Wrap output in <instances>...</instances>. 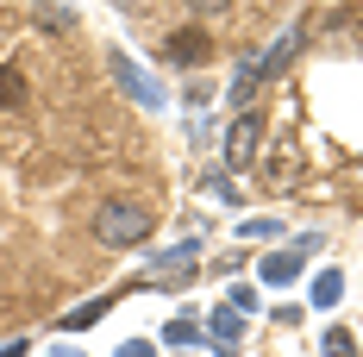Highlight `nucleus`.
Instances as JSON below:
<instances>
[{
  "mask_svg": "<svg viewBox=\"0 0 363 357\" xmlns=\"http://www.w3.org/2000/svg\"><path fill=\"white\" fill-rule=\"evenodd\" d=\"M94 232H101V245H138V238H150V207H138V201H107L94 214Z\"/></svg>",
  "mask_w": 363,
  "mask_h": 357,
  "instance_id": "f257e3e1",
  "label": "nucleus"
},
{
  "mask_svg": "<svg viewBox=\"0 0 363 357\" xmlns=\"http://www.w3.org/2000/svg\"><path fill=\"white\" fill-rule=\"evenodd\" d=\"M163 57H169L176 70H194V63H207V57H213V38L201 32V26H182V32L163 38Z\"/></svg>",
  "mask_w": 363,
  "mask_h": 357,
  "instance_id": "f03ea898",
  "label": "nucleus"
},
{
  "mask_svg": "<svg viewBox=\"0 0 363 357\" xmlns=\"http://www.w3.org/2000/svg\"><path fill=\"white\" fill-rule=\"evenodd\" d=\"M257 157V119H232V132H225V163L232 170H251Z\"/></svg>",
  "mask_w": 363,
  "mask_h": 357,
  "instance_id": "7ed1b4c3",
  "label": "nucleus"
},
{
  "mask_svg": "<svg viewBox=\"0 0 363 357\" xmlns=\"http://www.w3.org/2000/svg\"><path fill=\"white\" fill-rule=\"evenodd\" d=\"M26 107V75L13 70V63H0V113Z\"/></svg>",
  "mask_w": 363,
  "mask_h": 357,
  "instance_id": "20e7f679",
  "label": "nucleus"
},
{
  "mask_svg": "<svg viewBox=\"0 0 363 357\" xmlns=\"http://www.w3.org/2000/svg\"><path fill=\"white\" fill-rule=\"evenodd\" d=\"M326 357H357V345H351L345 326H332V332H326Z\"/></svg>",
  "mask_w": 363,
  "mask_h": 357,
  "instance_id": "39448f33",
  "label": "nucleus"
},
{
  "mask_svg": "<svg viewBox=\"0 0 363 357\" xmlns=\"http://www.w3.org/2000/svg\"><path fill=\"white\" fill-rule=\"evenodd\" d=\"M38 26H44V32H50V26H57V32H69V13H63L57 0H44V6H38Z\"/></svg>",
  "mask_w": 363,
  "mask_h": 357,
  "instance_id": "423d86ee",
  "label": "nucleus"
},
{
  "mask_svg": "<svg viewBox=\"0 0 363 357\" xmlns=\"http://www.w3.org/2000/svg\"><path fill=\"white\" fill-rule=\"evenodd\" d=\"M194 6H207V13H225V6H232V0H194Z\"/></svg>",
  "mask_w": 363,
  "mask_h": 357,
  "instance_id": "0eeeda50",
  "label": "nucleus"
},
{
  "mask_svg": "<svg viewBox=\"0 0 363 357\" xmlns=\"http://www.w3.org/2000/svg\"><path fill=\"white\" fill-rule=\"evenodd\" d=\"M119 357H150V351H145V345H125V351H119Z\"/></svg>",
  "mask_w": 363,
  "mask_h": 357,
  "instance_id": "6e6552de",
  "label": "nucleus"
}]
</instances>
